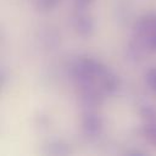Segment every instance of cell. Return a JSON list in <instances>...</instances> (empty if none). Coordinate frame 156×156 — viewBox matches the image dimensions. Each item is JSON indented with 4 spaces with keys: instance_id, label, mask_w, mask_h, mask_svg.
I'll return each instance as SVG.
<instances>
[{
    "instance_id": "8fae6325",
    "label": "cell",
    "mask_w": 156,
    "mask_h": 156,
    "mask_svg": "<svg viewBox=\"0 0 156 156\" xmlns=\"http://www.w3.org/2000/svg\"><path fill=\"white\" fill-rule=\"evenodd\" d=\"M145 79H146L147 85L151 88V90L156 93V67H152L146 72Z\"/></svg>"
},
{
    "instance_id": "3957f363",
    "label": "cell",
    "mask_w": 156,
    "mask_h": 156,
    "mask_svg": "<svg viewBox=\"0 0 156 156\" xmlns=\"http://www.w3.org/2000/svg\"><path fill=\"white\" fill-rule=\"evenodd\" d=\"M102 90L95 87V84L80 85V102L87 110H93L102 102Z\"/></svg>"
},
{
    "instance_id": "ba28073f",
    "label": "cell",
    "mask_w": 156,
    "mask_h": 156,
    "mask_svg": "<svg viewBox=\"0 0 156 156\" xmlns=\"http://www.w3.org/2000/svg\"><path fill=\"white\" fill-rule=\"evenodd\" d=\"M139 115L146 123L156 122V106L151 104H144L139 108Z\"/></svg>"
},
{
    "instance_id": "52a82bcc",
    "label": "cell",
    "mask_w": 156,
    "mask_h": 156,
    "mask_svg": "<svg viewBox=\"0 0 156 156\" xmlns=\"http://www.w3.org/2000/svg\"><path fill=\"white\" fill-rule=\"evenodd\" d=\"M46 149L48 150L45 151V154H49V155H67V154H69V145L65 144L63 141L49 143Z\"/></svg>"
},
{
    "instance_id": "5b68a950",
    "label": "cell",
    "mask_w": 156,
    "mask_h": 156,
    "mask_svg": "<svg viewBox=\"0 0 156 156\" xmlns=\"http://www.w3.org/2000/svg\"><path fill=\"white\" fill-rule=\"evenodd\" d=\"M154 30H156V13H150V15L143 16L134 24V32H135L136 37H139L141 39Z\"/></svg>"
},
{
    "instance_id": "30bf717a",
    "label": "cell",
    "mask_w": 156,
    "mask_h": 156,
    "mask_svg": "<svg viewBox=\"0 0 156 156\" xmlns=\"http://www.w3.org/2000/svg\"><path fill=\"white\" fill-rule=\"evenodd\" d=\"M141 133L150 143L156 145V122L145 123V126L141 129Z\"/></svg>"
},
{
    "instance_id": "5bb4252c",
    "label": "cell",
    "mask_w": 156,
    "mask_h": 156,
    "mask_svg": "<svg viewBox=\"0 0 156 156\" xmlns=\"http://www.w3.org/2000/svg\"><path fill=\"white\" fill-rule=\"evenodd\" d=\"M127 154H128V155H145V152L138 151V150H136V151H135V150H134V151H128Z\"/></svg>"
},
{
    "instance_id": "9c48e42d",
    "label": "cell",
    "mask_w": 156,
    "mask_h": 156,
    "mask_svg": "<svg viewBox=\"0 0 156 156\" xmlns=\"http://www.w3.org/2000/svg\"><path fill=\"white\" fill-rule=\"evenodd\" d=\"M60 2L61 0H33V5L38 11H50Z\"/></svg>"
},
{
    "instance_id": "4fadbf2b",
    "label": "cell",
    "mask_w": 156,
    "mask_h": 156,
    "mask_svg": "<svg viewBox=\"0 0 156 156\" xmlns=\"http://www.w3.org/2000/svg\"><path fill=\"white\" fill-rule=\"evenodd\" d=\"M93 1H94V0H74V4H76V6H77L78 9H84V7H87L88 5H90Z\"/></svg>"
},
{
    "instance_id": "277c9868",
    "label": "cell",
    "mask_w": 156,
    "mask_h": 156,
    "mask_svg": "<svg viewBox=\"0 0 156 156\" xmlns=\"http://www.w3.org/2000/svg\"><path fill=\"white\" fill-rule=\"evenodd\" d=\"M72 26L76 29V32L82 37H90L94 33L95 23L91 16L79 12L77 13L72 20Z\"/></svg>"
},
{
    "instance_id": "7c38bea8",
    "label": "cell",
    "mask_w": 156,
    "mask_h": 156,
    "mask_svg": "<svg viewBox=\"0 0 156 156\" xmlns=\"http://www.w3.org/2000/svg\"><path fill=\"white\" fill-rule=\"evenodd\" d=\"M143 43L144 45L149 49V50H156V30L151 32L150 34H147L146 37L143 38Z\"/></svg>"
},
{
    "instance_id": "7a4b0ae2",
    "label": "cell",
    "mask_w": 156,
    "mask_h": 156,
    "mask_svg": "<svg viewBox=\"0 0 156 156\" xmlns=\"http://www.w3.org/2000/svg\"><path fill=\"white\" fill-rule=\"evenodd\" d=\"M104 127V122L100 115L94 110H87L82 117V130L87 136L94 138L100 135Z\"/></svg>"
},
{
    "instance_id": "6da1fadb",
    "label": "cell",
    "mask_w": 156,
    "mask_h": 156,
    "mask_svg": "<svg viewBox=\"0 0 156 156\" xmlns=\"http://www.w3.org/2000/svg\"><path fill=\"white\" fill-rule=\"evenodd\" d=\"M107 71L108 68L101 61L88 56L78 57L71 67V73L79 85L95 84Z\"/></svg>"
},
{
    "instance_id": "8992f818",
    "label": "cell",
    "mask_w": 156,
    "mask_h": 156,
    "mask_svg": "<svg viewBox=\"0 0 156 156\" xmlns=\"http://www.w3.org/2000/svg\"><path fill=\"white\" fill-rule=\"evenodd\" d=\"M99 84H100V89L106 93V94H113L118 90L119 88V78L117 74H115L112 71H107L100 79H99Z\"/></svg>"
}]
</instances>
